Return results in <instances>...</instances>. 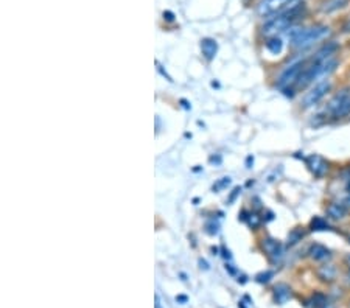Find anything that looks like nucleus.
I'll list each match as a JSON object with an SVG mask.
<instances>
[{
	"instance_id": "1",
	"label": "nucleus",
	"mask_w": 350,
	"mask_h": 308,
	"mask_svg": "<svg viewBox=\"0 0 350 308\" xmlns=\"http://www.w3.org/2000/svg\"><path fill=\"white\" fill-rule=\"evenodd\" d=\"M330 33H332L330 27H327V25H313V27H310V28L291 27L287 34H288L294 48L307 50L310 47H313L315 44L327 39Z\"/></svg>"
},
{
	"instance_id": "2",
	"label": "nucleus",
	"mask_w": 350,
	"mask_h": 308,
	"mask_svg": "<svg viewBox=\"0 0 350 308\" xmlns=\"http://www.w3.org/2000/svg\"><path fill=\"white\" fill-rule=\"evenodd\" d=\"M305 67H307L305 61H296V62L290 64V66L285 69L282 72V75L279 76L277 86L280 89H288L291 84H296V81L299 80V76H301V73L304 72Z\"/></svg>"
},
{
	"instance_id": "3",
	"label": "nucleus",
	"mask_w": 350,
	"mask_h": 308,
	"mask_svg": "<svg viewBox=\"0 0 350 308\" xmlns=\"http://www.w3.org/2000/svg\"><path fill=\"white\" fill-rule=\"evenodd\" d=\"M332 89V83L330 81H322V83H318L315 84V87H311L310 91L305 94V97L302 98L301 101V106L304 109L307 108H313L315 105H318V103L327 95V92Z\"/></svg>"
},
{
	"instance_id": "4",
	"label": "nucleus",
	"mask_w": 350,
	"mask_h": 308,
	"mask_svg": "<svg viewBox=\"0 0 350 308\" xmlns=\"http://www.w3.org/2000/svg\"><path fill=\"white\" fill-rule=\"evenodd\" d=\"M291 2H296V0H263L260 6H258V14L265 17L277 14L283 6L290 5Z\"/></svg>"
},
{
	"instance_id": "5",
	"label": "nucleus",
	"mask_w": 350,
	"mask_h": 308,
	"mask_svg": "<svg viewBox=\"0 0 350 308\" xmlns=\"http://www.w3.org/2000/svg\"><path fill=\"white\" fill-rule=\"evenodd\" d=\"M305 162H307V166L310 168V171L313 173L315 176H318V177H322L329 171L327 160L324 157H321V156H318V154H311V156H308L305 159Z\"/></svg>"
},
{
	"instance_id": "6",
	"label": "nucleus",
	"mask_w": 350,
	"mask_h": 308,
	"mask_svg": "<svg viewBox=\"0 0 350 308\" xmlns=\"http://www.w3.org/2000/svg\"><path fill=\"white\" fill-rule=\"evenodd\" d=\"M340 45L338 42H335V41H329L324 44L318 51H316V55L313 56V61L311 62H316V64H321V62H326L332 58H335L336 55V51H338Z\"/></svg>"
},
{
	"instance_id": "7",
	"label": "nucleus",
	"mask_w": 350,
	"mask_h": 308,
	"mask_svg": "<svg viewBox=\"0 0 350 308\" xmlns=\"http://www.w3.org/2000/svg\"><path fill=\"white\" fill-rule=\"evenodd\" d=\"M350 100V87H346L343 89V91H340L338 94H336L330 101H329V105H327V112L332 114L333 117L336 115V112H338L346 103Z\"/></svg>"
},
{
	"instance_id": "8",
	"label": "nucleus",
	"mask_w": 350,
	"mask_h": 308,
	"mask_svg": "<svg viewBox=\"0 0 350 308\" xmlns=\"http://www.w3.org/2000/svg\"><path fill=\"white\" fill-rule=\"evenodd\" d=\"M350 0H326V2L321 5V11L324 14H333V12L346 8Z\"/></svg>"
},
{
	"instance_id": "9",
	"label": "nucleus",
	"mask_w": 350,
	"mask_h": 308,
	"mask_svg": "<svg viewBox=\"0 0 350 308\" xmlns=\"http://www.w3.org/2000/svg\"><path fill=\"white\" fill-rule=\"evenodd\" d=\"M263 249L266 251V254L272 259H277V257L282 255V243L279 240L274 238H265L263 240Z\"/></svg>"
},
{
	"instance_id": "10",
	"label": "nucleus",
	"mask_w": 350,
	"mask_h": 308,
	"mask_svg": "<svg viewBox=\"0 0 350 308\" xmlns=\"http://www.w3.org/2000/svg\"><path fill=\"white\" fill-rule=\"evenodd\" d=\"M308 254H310V257L313 260L321 262V260H327L329 259V257H330V249H327L326 246L319 245V243H315V245L310 246Z\"/></svg>"
},
{
	"instance_id": "11",
	"label": "nucleus",
	"mask_w": 350,
	"mask_h": 308,
	"mask_svg": "<svg viewBox=\"0 0 350 308\" xmlns=\"http://www.w3.org/2000/svg\"><path fill=\"white\" fill-rule=\"evenodd\" d=\"M347 207L344 205V202H332L327 207V215L332 218V220H343L346 216Z\"/></svg>"
},
{
	"instance_id": "12",
	"label": "nucleus",
	"mask_w": 350,
	"mask_h": 308,
	"mask_svg": "<svg viewBox=\"0 0 350 308\" xmlns=\"http://www.w3.org/2000/svg\"><path fill=\"white\" fill-rule=\"evenodd\" d=\"M201 50H202V55L207 59H213L216 51H218V44H216V41L207 37V39H202V42H201Z\"/></svg>"
},
{
	"instance_id": "13",
	"label": "nucleus",
	"mask_w": 350,
	"mask_h": 308,
	"mask_svg": "<svg viewBox=\"0 0 350 308\" xmlns=\"http://www.w3.org/2000/svg\"><path fill=\"white\" fill-rule=\"evenodd\" d=\"M274 298L279 304H285L287 301L291 299V290L288 285L285 284H279L276 288H274Z\"/></svg>"
},
{
	"instance_id": "14",
	"label": "nucleus",
	"mask_w": 350,
	"mask_h": 308,
	"mask_svg": "<svg viewBox=\"0 0 350 308\" xmlns=\"http://www.w3.org/2000/svg\"><path fill=\"white\" fill-rule=\"evenodd\" d=\"M336 268L333 265H322L319 269H318V276L321 280L324 282H333L336 279Z\"/></svg>"
},
{
	"instance_id": "15",
	"label": "nucleus",
	"mask_w": 350,
	"mask_h": 308,
	"mask_svg": "<svg viewBox=\"0 0 350 308\" xmlns=\"http://www.w3.org/2000/svg\"><path fill=\"white\" fill-rule=\"evenodd\" d=\"M266 50L272 55H280L282 50H283V42L280 37L277 36H271L269 39L266 41Z\"/></svg>"
},
{
	"instance_id": "16",
	"label": "nucleus",
	"mask_w": 350,
	"mask_h": 308,
	"mask_svg": "<svg viewBox=\"0 0 350 308\" xmlns=\"http://www.w3.org/2000/svg\"><path fill=\"white\" fill-rule=\"evenodd\" d=\"M329 304V299L326 294H322V293H316L313 298L310 299V307L311 308H322L324 305H327Z\"/></svg>"
},
{
	"instance_id": "17",
	"label": "nucleus",
	"mask_w": 350,
	"mask_h": 308,
	"mask_svg": "<svg viewBox=\"0 0 350 308\" xmlns=\"http://www.w3.org/2000/svg\"><path fill=\"white\" fill-rule=\"evenodd\" d=\"M330 226L329 223L321 216H316L313 221H311V230H329Z\"/></svg>"
},
{
	"instance_id": "18",
	"label": "nucleus",
	"mask_w": 350,
	"mask_h": 308,
	"mask_svg": "<svg viewBox=\"0 0 350 308\" xmlns=\"http://www.w3.org/2000/svg\"><path fill=\"white\" fill-rule=\"evenodd\" d=\"M304 238V232L301 229H294L293 232L288 235V243L290 245H294V243H297V241H301Z\"/></svg>"
},
{
	"instance_id": "19",
	"label": "nucleus",
	"mask_w": 350,
	"mask_h": 308,
	"mask_svg": "<svg viewBox=\"0 0 350 308\" xmlns=\"http://www.w3.org/2000/svg\"><path fill=\"white\" fill-rule=\"evenodd\" d=\"M229 184H230V177H223L221 181H219V182L213 187V190H221V188L227 187Z\"/></svg>"
},
{
	"instance_id": "20",
	"label": "nucleus",
	"mask_w": 350,
	"mask_h": 308,
	"mask_svg": "<svg viewBox=\"0 0 350 308\" xmlns=\"http://www.w3.org/2000/svg\"><path fill=\"white\" fill-rule=\"evenodd\" d=\"M272 277V273H262V274H258L257 276V282H260V284H263V282H265V284H266V282H269V279Z\"/></svg>"
},
{
	"instance_id": "21",
	"label": "nucleus",
	"mask_w": 350,
	"mask_h": 308,
	"mask_svg": "<svg viewBox=\"0 0 350 308\" xmlns=\"http://www.w3.org/2000/svg\"><path fill=\"white\" fill-rule=\"evenodd\" d=\"M248 223H249V226H252V227L255 229V227H258V224H260V220H258V216H257L255 213H251Z\"/></svg>"
},
{
	"instance_id": "22",
	"label": "nucleus",
	"mask_w": 350,
	"mask_h": 308,
	"mask_svg": "<svg viewBox=\"0 0 350 308\" xmlns=\"http://www.w3.org/2000/svg\"><path fill=\"white\" fill-rule=\"evenodd\" d=\"M343 30H344V33H347V34L350 33V19L346 22V25H344V28H343Z\"/></svg>"
},
{
	"instance_id": "23",
	"label": "nucleus",
	"mask_w": 350,
	"mask_h": 308,
	"mask_svg": "<svg viewBox=\"0 0 350 308\" xmlns=\"http://www.w3.org/2000/svg\"><path fill=\"white\" fill-rule=\"evenodd\" d=\"M238 193H240V188H235V190H233V193H232V196H230V199H229V201H233V198H235Z\"/></svg>"
},
{
	"instance_id": "24",
	"label": "nucleus",
	"mask_w": 350,
	"mask_h": 308,
	"mask_svg": "<svg viewBox=\"0 0 350 308\" xmlns=\"http://www.w3.org/2000/svg\"><path fill=\"white\" fill-rule=\"evenodd\" d=\"M344 205H346V207H347V209L350 210V195H349V196H347V198L344 199Z\"/></svg>"
},
{
	"instance_id": "25",
	"label": "nucleus",
	"mask_w": 350,
	"mask_h": 308,
	"mask_svg": "<svg viewBox=\"0 0 350 308\" xmlns=\"http://www.w3.org/2000/svg\"><path fill=\"white\" fill-rule=\"evenodd\" d=\"M177 301H180V302H187V298H185V296H179V298H177Z\"/></svg>"
},
{
	"instance_id": "26",
	"label": "nucleus",
	"mask_w": 350,
	"mask_h": 308,
	"mask_svg": "<svg viewBox=\"0 0 350 308\" xmlns=\"http://www.w3.org/2000/svg\"><path fill=\"white\" fill-rule=\"evenodd\" d=\"M251 162H254L252 157H248V168H251Z\"/></svg>"
}]
</instances>
